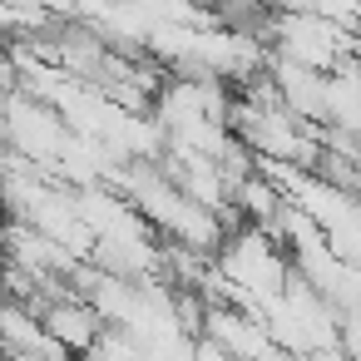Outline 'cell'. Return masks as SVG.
Returning a JSON list of instances; mask_svg holds the SVG:
<instances>
[{
    "label": "cell",
    "instance_id": "obj_1",
    "mask_svg": "<svg viewBox=\"0 0 361 361\" xmlns=\"http://www.w3.org/2000/svg\"><path fill=\"white\" fill-rule=\"evenodd\" d=\"M40 322H45V331L70 351V356H94V346H99V336H104V317H99V307L85 297V292H60V297H50L45 307H40Z\"/></svg>",
    "mask_w": 361,
    "mask_h": 361
},
{
    "label": "cell",
    "instance_id": "obj_2",
    "mask_svg": "<svg viewBox=\"0 0 361 361\" xmlns=\"http://www.w3.org/2000/svg\"><path fill=\"white\" fill-rule=\"evenodd\" d=\"M193 361H238V356H228L223 346H213L208 336H198V351H193Z\"/></svg>",
    "mask_w": 361,
    "mask_h": 361
},
{
    "label": "cell",
    "instance_id": "obj_3",
    "mask_svg": "<svg viewBox=\"0 0 361 361\" xmlns=\"http://www.w3.org/2000/svg\"><path fill=\"white\" fill-rule=\"evenodd\" d=\"M262 361H307V356H297V351H287V346H272Z\"/></svg>",
    "mask_w": 361,
    "mask_h": 361
}]
</instances>
